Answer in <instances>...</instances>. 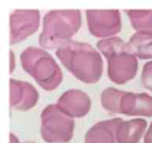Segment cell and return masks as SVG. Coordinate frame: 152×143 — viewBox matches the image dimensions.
Listing matches in <instances>:
<instances>
[{
    "mask_svg": "<svg viewBox=\"0 0 152 143\" xmlns=\"http://www.w3.org/2000/svg\"><path fill=\"white\" fill-rule=\"evenodd\" d=\"M144 143H152V124L144 138Z\"/></svg>",
    "mask_w": 152,
    "mask_h": 143,
    "instance_id": "cell-19",
    "label": "cell"
},
{
    "mask_svg": "<svg viewBox=\"0 0 152 143\" xmlns=\"http://www.w3.org/2000/svg\"><path fill=\"white\" fill-rule=\"evenodd\" d=\"M141 80L143 86L152 91V61L143 66Z\"/></svg>",
    "mask_w": 152,
    "mask_h": 143,
    "instance_id": "cell-17",
    "label": "cell"
},
{
    "mask_svg": "<svg viewBox=\"0 0 152 143\" xmlns=\"http://www.w3.org/2000/svg\"><path fill=\"white\" fill-rule=\"evenodd\" d=\"M121 113L128 116H152V98L145 93L125 91L120 105Z\"/></svg>",
    "mask_w": 152,
    "mask_h": 143,
    "instance_id": "cell-10",
    "label": "cell"
},
{
    "mask_svg": "<svg viewBox=\"0 0 152 143\" xmlns=\"http://www.w3.org/2000/svg\"><path fill=\"white\" fill-rule=\"evenodd\" d=\"M10 143H20L18 137L16 136L14 134H13V133L10 134Z\"/></svg>",
    "mask_w": 152,
    "mask_h": 143,
    "instance_id": "cell-20",
    "label": "cell"
},
{
    "mask_svg": "<svg viewBox=\"0 0 152 143\" xmlns=\"http://www.w3.org/2000/svg\"><path fill=\"white\" fill-rule=\"evenodd\" d=\"M42 30L39 37L40 46L46 49H58L75 35L82 24L79 9L50 10L43 17Z\"/></svg>",
    "mask_w": 152,
    "mask_h": 143,
    "instance_id": "cell-2",
    "label": "cell"
},
{
    "mask_svg": "<svg viewBox=\"0 0 152 143\" xmlns=\"http://www.w3.org/2000/svg\"><path fill=\"white\" fill-rule=\"evenodd\" d=\"M90 98L85 91L79 89L66 91L57 100V106L68 117L80 118L89 113L91 109Z\"/></svg>",
    "mask_w": 152,
    "mask_h": 143,
    "instance_id": "cell-8",
    "label": "cell"
},
{
    "mask_svg": "<svg viewBox=\"0 0 152 143\" xmlns=\"http://www.w3.org/2000/svg\"><path fill=\"white\" fill-rule=\"evenodd\" d=\"M41 135L48 143H66L74 134L73 118L64 113L57 105L46 106L41 113Z\"/></svg>",
    "mask_w": 152,
    "mask_h": 143,
    "instance_id": "cell-4",
    "label": "cell"
},
{
    "mask_svg": "<svg viewBox=\"0 0 152 143\" xmlns=\"http://www.w3.org/2000/svg\"><path fill=\"white\" fill-rule=\"evenodd\" d=\"M15 68V57L12 50L10 51V72L12 73Z\"/></svg>",
    "mask_w": 152,
    "mask_h": 143,
    "instance_id": "cell-18",
    "label": "cell"
},
{
    "mask_svg": "<svg viewBox=\"0 0 152 143\" xmlns=\"http://www.w3.org/2000/svg\"><path fill=\"white\" fill-rule=\"evenodd\" d=\"M127 49L131 54L140 59L152 57V33L137 31L127 42Z\"/></svg>",
    "mask_w": 152,
    "mask_h": 143,
    "instance_id": "cell-13",
    "label": "cell"
},
{
    "mask_svg": "<svg viewBox=\"0 0 152 143\" xmlns=\"http://www.w3.org/2000/svg\"><path fill=\"white\" fill-rule=\"evenodd\" d=\"M125 91L112 87L105 89L100 95L101 104L106 110L112 113H121L120 105Z\"/></svg>",
    "mask_w": 152,
    "mask_h": 143,
    "instance_id": "cell-15",
    "label": "cell"
},
{
    "mask_svg": "<svg viewBox=\"0 0 152 143\" xmlns=\"http://www.w3.org/2000/svg\"><path fill=\"white\" fill-rule=\"evenodd\" d=\"M96 47L107 59L119 52L128 51L127 43L119 37H110L96 42Z\"/></svg>",
    "mask_w": 152,
    "mask_h": 143,
    "instance_id": "cell-16",
    "label": "cell"
},
{
    "mask_svg": "<svg viewBox=\"0 0 152 143\" xmlns=\"http://www.w3.org/2000/svg\"><path fill=\"white\" fill-rule=\"evenodd\" d=\"M107 60V75L115 84H125L136 76L138 62L137 57L128 51L113 55Z\"/></svg>",
    "mask_w": 152,
    "mask_h": 143,
    "instance_id": "cell-7",
    "label": "cell"
},
{
    "mask_svg": "<svg viewBox=\"0 0 152 143\" xmlns=\"http://www.w3.org/2000/svg\"><path fill=\"white\" fill-rule=\"evenodd\" d=\"M56 56L62 64L83 82H97L102 75V57L98 51L86 42L67 41L56 50Z\"/></svg>",
    "mask_w": 152,
    "mask_h": 143,
    "instance_id": "cell-1",
    "label": "cell"
},
{
    "mask_svg": "<svg viewBox=\"0 0 152 143\" xmlns=\"http://www.w3.org/2000/svg\"><path fill=\"white\" fill-rule=\"evenodd\" d=\"M130 19L132 26L137 31L152 30V10L149 9H125Z\"/></svg>",
    "mask_w": 152,
    "mask_h": 143,
    "instance_id": "cell-14",
    "label": "cell"
},
{
    "mask_svg": "<svg viewBox=\"0 0 152 143\" xmlns=\"http://www.w3.org/2000/svg\"><path fill=\"white\" fill-rule=\"evenodd\" d=\"M24 70L46 91L57 89L63 79V74L54 58L40 48L30 46L20 54Z\"/></svg>",
    "mask_w": 152,
    "mask_h": 143,
    "instance_id": "cell-3",
    "label": "cell"
},
{
    "mask_svg": "<svg viewBox=\"0 0 152 143\" xmlns=\"http://www.w3.org/2000/svg\"><path fill=\"white\" fill-rule=\"evenodd\" d=\"M40 23L39 9H16L10 16V45L19 43L36 31Z\"/></svg>",
    "mask_w": 152,
    "mask_h": 143,
    "instance_id": "cell-6",
    "label": "cell"
},
{
    "mask_svg": "<svg viewBox=\"0 0 152 143\" xmlns=\"http://www.w3.org/2000/svg\"><path fill=\"white\" fill-rule=\"evenodd\" d=\"M86 13L89 32L96 37L112 36L122 29L119 9H87Z\"/></svg>",
    "mask_w": 152,
    "mask_h": 143,
    "instance_id": "cell-5",
    "label": "cell"
},
{
    "mask_svg": "<svg viewBox=\"0 0 152 143\" xmlns=\"http://www.w3.org/2000/svg\"><path fill=\"white\" fill-rule=\"evenodd\" d=\"M122 118H114L94 124L85 135V143H116V131Z\"/></svg>",
    "mask_w": 152,
    "mask_h": 143,
    "instance_id": "cell-11",
    "label": "cell"
},
{
    "mask_svg": "<svg viewBox=\"0 0 152 143\" xmlns=\"http://www.w3.org/2000/svg\"><path fill=\"white\" fill-rule=\"evenodd\" d=\"M147 122L143 119H132L120 123L116 131L117 143H139Z\"/></svg>",
    "mask_w": 152,
    "mask_h": 143,
    "instance_id": "cell-12",
    "label": "cell"
},
{
    "mask_svg": "<svg viewBox=\"0 0 152 143\" xmlns=\"http://www.w3.org/2000/svg\"><path fill=\"white\" fill-rule=\"evenodd\" d=\"M10 86V106L15 110H28L37 103L39 98V92L31 84L11 78Z\"/></svg>",
    "mask_w": 152,
    "mask_h": 143,
    "instance_id": "cell-9",
    "label": "cell"
},
{
    "mask_svg": "<svg viewBox=\"0 0 152 143\" xmlns=\"http://www.w3.org/2000/svg\"><path fill=\"white\" fill-rule=\"evenodd\" d=\"M24 143H35V142H25Z\"/></svg>",
    "mask_w": 152,
    "mask_h": 143,
    "instance_id": "cell-21",
    "label": "cell"
}]
</instances>
